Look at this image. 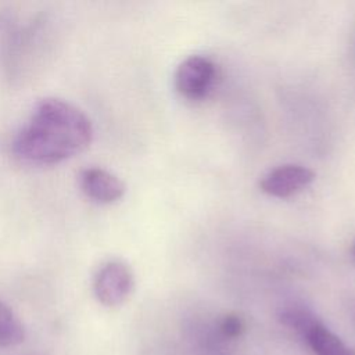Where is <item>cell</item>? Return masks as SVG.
I'll return each instance as SVG.
<instances>
[{"label":"cell","mask_w":355,"mask_h":355,"mask_svg":"<svg viewBox=\"0 0 355 355\" xmlns=\"http://www.w3.org/2000/svg\"><path fill=\"white\" fill-rule=\"evenodd\" d=\"M90 118L69 101L46 97L12 140V153L24 164L55 165L86 150L93 140Z\"/></svg>","instance_id":"1"},{"label":"cell","mask_w":355,"mask_h":355,"mask_svg":"<svg viewBox=\"0 0 355 355\" xmlns=\"http://www.w3.org/2000/svg\"><path fill=\"white\" fill-rule=\"evenodd\" d=\"M133 287V272L130 266L121 259L104 262L93 279V291L97 301L108 308L122 305L130 297Z\"/></svg>","instance_id":"2"},{"label":"cell","mask_w":355,"mask_h":355,"mask_svg":"<svg viewBox=\"0 0 355 355\" xmlns=\"http://www.w3.org/2000/svg\"><path fill=\"white\" fill-rule=\"evenodd\" d=\"M216 78L215 64L202 55L184 58L175 71V87L186 98L198 100L208 94Z\"/></svg>","instance_id":"3"},{"label":"cell","mask_w":355,"mask_h":355,"mask_svg":"<svg viewBox=\"0 0 355 355\" xmlns=\"http://www.w3.org/2000/svg\"><path fill=\"white\" fill-rule=\"evenodd\" d=\"M315 180V173L302 165L287 164L269 171L259 182L261 190L272 197L287 198L304 189Z\"/></svg>","instance_id":"4"},{"label":"cell","mask_w":355,"mask_h":355,"mask_svg":"<svg viewBox=\"0 0 355 355\" xmlns=\"http://www.w3.org/2000/svg\"><path fill=\"white\" fill-rule=\"evenodd\" d=\"M79 186L83 194L93 202L107 205L119 201L125 194V183L112 172L90 166L79 173Z\"/></svg>","instance_id":"5"},{"label":"cell","mask_w":355,"mask_h":355,"mask_svg":"<svg viewBox=\"0 0 355 355\" xmlns=\"http://www.w3.org/2000/svg\"><path fill=\"white\" fill-rule=\"evenodd\" d=\"M316 355H355V351L344 344L323 323L315 319L302 333Z\"/></svg>","instance_id":"6"},{"label":"cell","mask_w":355,"mask_h":355,"mask_svg":"<svg viewBox=\"0 0 355 355\" xmlns=\"http://www.w3.org/2000/svg\"><path fill=\"white\" fill-rule=\"evenodd\" d=\"M25 340V327L14 311L0 301V347H14Z\"/></svg>","instance_id":"7"},{"label":"cell","mask_w":355,"mask_h":355,"mask_svg":"<svg viewBox=\"0 0 355 355\" xmlns=\"http://www.w3.org/2000/svg\"><path fill=\"white\" fill-rule=\"evenodd\" d=\"M244 330V323L237 315H226L220 322V331L225 337L236 338Z\"/></svg>","instance_id":"8"},{"label":"cell","mask_w":355,"mask_h":355,"mask_svg":"<svg viewBox=\"0 0 355 355\" xmlns=\"http://www.w3.org/2000/svg\"><path fill=\"white\" fill-rule=\"evenodd\" d=\"M352 254H354V258H355V244H354V247H352Z\"/></svg>","instance_id":"9"}]
</instances>
